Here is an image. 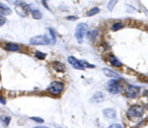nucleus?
<instances>
[{"label":"nucleus","instance_id":"f257e3e1","mask_svg":"<svg viewBox=\"0 0 148 128\" xmlns=\"http://www.w3.org/2000/svg\"><path fill=\"white\" fill-rule=\"evenodd\" d=\"M54 42L56 41L47 35H36L30 39V44L32 46H47V44H53Z\"/></svg>","mask_w":148,"mask_h":128},{"label":"nucleus","instance_id":"f03ea898","mask_svg":"<svg viewBox=\"0 0 148 128\" xmlns=\"http://www.w3.org/2000/svg\"><path fill=\"white\" fill-rule=\"evenodd\" d=\"M143 112H144V110H143L142 106H132L128 108L127 112V117L130 118L131 121H137V120L141 119Z\"/></svg>","mask_w":148,"mask_h":128},{"label":"nucleus","instance_id":"7ed1b4c3","mask_svg":"<svg viewBox=\"0 0 148 128\" xmlns=\"http://www.w3.org/2000/svg\"><path fill=\"white\" fill-rule=\"evenodd\" d=\"M15 10L18 15L21 17H26L30 12V5L23 0H16L15 1Z\"/></svg>","mask_w":148,"mask_h":128},{"label":"nucleus","instance_id":"20e7f679","mask_svg":"<svg viewBox=\"0 0 148 128\" xmlns=\"http://www.w3.org/2000/svg\"><path fill=\"white\" fill-rule=\"evenodd\" d=\"M88 33V25L85 23H79L75 29V39L78 44H82L83 37Z\"/></svg>","mask_w":148,"mask_h":128},{"label":"nucleus","instance_id":"39448f33","mask_svg":"<svg viewBox=\"0 0 148 128\" xmlns=\"http://www.w3.org/2000/svg\"><path fill=\"white\" fill-rule=\"evenodd\" d=\"M64 89V85L63 83L56 81V82H52L49 87V92L51 95H59L61 94V92L63 91Z\"/></svg>","mask_w":148,"mask_h":128},{"label":"nucleus","instance_id":"423d86ee","mask_svg":"<svg viewBox=\"0 0 148 128\" xmlns=\"http://www.w3.org/2000/svg\"><path fill=\"white\" fill-rule=\"evenodd\" d=\"M125 95L128 97L130 99H135L138 97L140 92V88L137 86H132V85H128L125 87Z\"/></svg>","mask_w":148,"mask_h":128},{"label":"nucleus","instance_id":"0eeeda50","mask_svg":"<svg viewBox=\"0 0 148 128\" xmlns=\"http://www.w3.org/2000/svg\"><path fill=\"white\" fill-rule=\"evenodd\" d=\"M107 90L109 91V93L114 95L121 91V86L116 79H111L107 84Z\"/></svg>","mask_w":148,"mask_h":128},{"label":"nucleus","instance_id":"6e6552de","mask_svg":"<svg viewBox=\"0 0 148 128\" xmlns=\"http://www.w3.org/2000/svg\"><path fill=\"white\" fill-rule=\"evenodd\" d=\"M68 62L71 64V65L73 66V68H75V69L77 70H85L84 66L82 65V63H81V60H78V59H76L74 56H69L68 57Z\"/></svg>","mask_w":148,"mask_h":128},{"label":"nucleus","instance_id":"1a4fd4ad","mask_svg":"<svg viewBox=\"0 0 148 128\" xmlns=\"http://www.w3.org/2000/svg\"><path fill=\"white\" fill-rule=\"evenodd\" d=\"M103 114L105 115L106 118H109V119L112 118V119H114V118L116 117V111L114 108H106V110L103 111Z\"/></svg>","mask_w":148,"mask_h":128},{"label":"nucleus","instance_id":"9d476101","mask_svg":"<svg viewBox=\"0 0 148 128\" xmlns=\"http://www.w3.org/2000/svg\"><path fill=\"white\" fill-rule=\"evenodd\" d=\"M52 68L56 71H57V72H65L66 70V66L63 63L59 62V61H54L52 63Z\"/></svg>","mask_w":148,"mask_h":128},{"label":"nucleus","instance_id":"9b49d317","mask_svg":"<svg viewBox=\"0 0 148 128\" xmlns=\"http://www.w3.org/2000/svg\"><path fill=\"white\" fill-rule=\"evenodd\" d=\"M0 14H2V15H11L12 10L10 7H8L6 4L0 2Z\"/></svg>","mask_w":148,"mask_h":128},{"label":"nucleus","instance_id":"f8f14e48","mask_svg":"<svg viewBox=\"0 0 148 128\" xmlns=\"http://www.w3.org/2000/svg\"><path fill=\"white\" fill-rule=\"evenodd\" d=\"M104 99V95H103L101 92H97L92 96V98L90 99L91 103H101Z\"/></svg>","mask_w":148,"mask_h":128},{"label":"nucleus","instance_id":"ddd939ff","mask_svg":"<svg viewBox=\"0 0 148 128\" xmlns=\"http://www.w3.org/2000/svg\"><path fill=\"white\" fill-rule=\"evenodd\" d=\"M103 72L105 73V75H106L107 77H110V78H116V79H119V78H121V77H120V75H119L118 73L114 72V71L110 70V69H108V68H104V69H103Z\"/></svg>","mask_w":148,"mask_h":128},{"label":"nucleus","instance_id":"4468645a","mask_svg":"<svg viewBox=\"0 0 148 128\" xmlns=\"http://www.w3.org/2000/svg\"><path fill=\"white\" fill-rule=\"evenodd\" d=\"M5 49L8 51H18L20 49V46L16 44H13V42H8L5 44Z\"/></svg>","mask_w":148,"mask_h":128},{"label":"nucleus","instance_id":"2eb2a0df","mask_svg":"<svg viewBox=\"0 0 148 128\" xmlns=\"http://www.w3.org/2000/svg\"><path fill=\"white\" fill-rule=\"evenodd\" d=\"M109 61L112 65L114 66V67H121V62L114 55H110L109 56Z\"/></svg>","mask_w":148,"mask_h":128},{"label":"nucleus","instance_id":"dca6fc26","mask_svg":"<svg viewBox=\"0 0 148 128\" xmlns=\"http://www.w3.org/2000/svg\"><path fill=\"white\" fill-rule=\"evenodd\" d=\"M32 17L34 19H36V20H40V19L42 18V14L40 10L36 9V10L32 11Z\"/></svg>","mask_w":148,"mask_h":128},{"label":"nucleus","instance_id":"f3484780","mask_svg":"<svg viewBox=\"0 0 148 128\" xmlns=\"http://www.w3.org/2000/svg\"><path fill=\"white\" fill-rule=\"evenodd\" d=\"M97 35H98V31L97 30H93V31H90V32L87 33L88 37H89L91 41H93V39H94L95 37H97Z\"/></svg>","mask_w":148,"mask_h":128},{"label":"nucleus","instance_id":"a211bd4d","mask_svg":"<svg viewBox=\"0 0 148 128\" xmlns=\"http://www.w3.org/2000/svg\"><path fill=\"white\" fill-rule=\"evenodd\" d=\"M0 120L3 123V126H8L9 125V122L11 120V117L10 116H1L0 117Z\"/></svg>","mask_w":148,"mask_h":128},{"label":"nucleus","instance_id":"6ab92c4d","mask_svg":"<svg viewBox=\"0 0 148 128\" xmlns=\"http://www.w3.org/2000/svg\"><path fill=\"white\" fill-rule=\"evenodd\" d=\"M99 12H100V9L97 8V7H94V8H92L90 11L87 12V16H94L99 13Z\"/></svg>","mask_w":148,"mask_h":128},{"label":"nucleus","instance_id":"aec40b11","mask_svg":"<svg viewBox=\"0 0 148 128\" xmlns=\"http://www.w3.org/2000/svg\"><path fill=\"white\" fill-rule=\"evenodd\" d=\"M35 56H36V57H37L38 59H40V60H44V59L46 58L47 54H46V53H44V52H40V51H36Z\"/></svg>","mask_w":148,"mask_h":128},{"label":"nucleus","instance_id":"412c9836","mask_svg":"<svg viewBox=\"0 0 148 128\" xmlns=\"http://www.w3.org/2000/svg\"><path fill=\"white\" fill-rule=\"evenodd\" d=\"M118 3V0H110L109 1V4H108V10L109 11H112L114 9V5Z\"/></svg>","mask_w":148,"mask_h":128},{"label":"nucleus","instance_id":"4be33fe9","mask_svg":"<svg viewBox=\"0 0 148 128\" xmlns=\"http://www.w3.org/2000/svg\"><path fill=\"white\" fill-rule=\"evenodd\" d=\"M123 27V25L121 23H116V24H114L113 25V27H112V29H113V31H118V30H120L121 29V28Z\"/></svg>","mask_w":148,"mask_h":128},{"label":"nucleus","instance_id":"5701e85b","mask_svg":"<svg viewBox=\"0 0 148 128\" xmlns=\"http://www.w3.org/2000/svg\"><path fill=\"white\" fill-rule=\"evenodd\" d=\"M81 63H82V65L84 66V68H95V65H92V64H90V63H88L87 61H85V60H81Z\"/></svg>","mask_w":148,"mask_h":128},{"label":"nucleus","instance_id":"b1692460","mask_svg":"<svg viewBox=\"0 0 148 128\" xmlns=\"http://www.w3.org/2000/svg\"><path fill=\"white\" fill-rule=\"evenodd\" d=\"M7 22V20H6V18L4 17L2 14H0V27H2V26H4L5 25V23Z\"/></svg>","mask_w":148,"mask_h":128},{"label":"nucleus","instance_id":"393cba45","mask_svg":"<svg viewBox=\"0 0 148 128\" xmlns=\"http://www.w3.org/2000/svg\"><path fill=\"white\" fill-rule=\"evenodd\" d=\"M31 119L35 120L36 122H39V123H42V122H44V119H42V118H39V117H31Z\"/></svg>","mask_w":148,"mask_h":128},{"label":"nucleus","instance_id":"a878e982","mask_svg":"<svg viewBox=\"0 0 148 128\" xmlns=\"http://www.w3.org/2000/svg\"><path fill=\"white\" fill-rule=\"evenodd\" d=\"M113 127H114V128H121L123 126H121V124H119V123H114V124L110 125V128H113Z\"/></svg>","mask_w":148,"mask_h":128},{"label":"nucleus","instance_id":"bb28decb","mask_svg":"<svg viewBox=\"0 0 148 128\" xmlns=\"http://www.w3.org/2000/svg\"><path fill=\"white\" fill-rule=\"evenodd\" d=\"M0 103H1L2 105H5V103H6V101H5V99H4L3 98H1V97H0Z\"/></svg>","mask_w":148,"mask_h":128},{"label":"nucleus","instance_id":"cd10ccee","mask_svg":"<svg viewBox=\"0 0 148 128\" xmlns=\"http://www.w3.org/2000/svg\"><path fill=\"white\" fill-rule=\"evenodd\" d=\"M77 19V17H74V16H69V17H67V20H76Z\"/></svg>","mask_w":148,"mask_h":128},{"label":"nucleus","instance_id":"c85d7f7f","mask_svg":"<svg viewBox=\"0 0 148 128\" xmlns=\"http://www.w3.org/2000/svg\"><path fill=\"white\" fill-rule=\"evenodd\" d=\"M145 93H146V94H147V96H148V92H147V91H145Z\"/></svg>","mask_w":148,"mask_h":128},{"label":"nucleus","instance_id":"c756f323","mask_svg":"<svg viewBox=\"0 0 148 128\" xmlns=\"http://www.w3.org/2000/svg\"><path fill=\"white\" fill-rule=\"evenodd\" d=\"M0 80H1V75H0Z\"/></svg>","mask_w":148,"mask_h":128}]
</instances>
